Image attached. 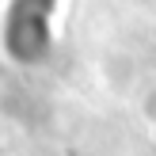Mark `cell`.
<instances>
[{"label": "cell", "mask_w": 156, "mask_h": 156, "mask_svg": "<svg viewBox=\"0 0 156 156\" xmlns=\"http://www.w3.org/2000/svg\"><path fill=\"white\" fill-rule=\"evenodd\" d=\"M57 0H12L4 19V46L15 61H38L53 38Z\"/></svg>", "instance_id": "1"}]
</instances>
